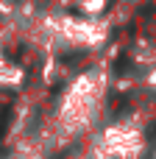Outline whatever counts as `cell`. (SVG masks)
I'll list each match as a JSON object with an SVG mask.
<instances>
[{
    "mask_svg": "<svg viewBox=\"0 0 156 159\" xmlns=\"http://www.w3.org/2000/svg\"><path fill=\"white\" fill-rule=\"evenodd\" d=\"M103 103V75H81L67 92L59 106V131L78 134L92 123Z\"/></svg>",
    "mask_w": 156,
    "mask_h": 159,
    "instance_id": "1",
    "label": "cell"
}]
</instances>
